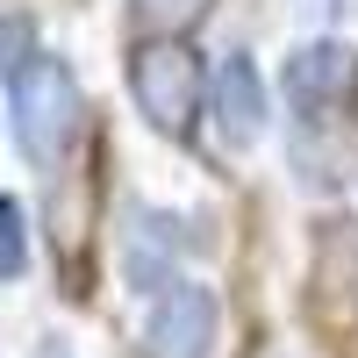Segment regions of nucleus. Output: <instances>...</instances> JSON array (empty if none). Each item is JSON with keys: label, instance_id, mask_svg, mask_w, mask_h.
Wrapping results in <instances>:
<instances>
[{"label": "nucleus", "instance_id": "f257e3e1", "mask_svg": "<svg viewBox=\"0 0 358 358\" xmlns=\"http://www.w3.org/2000/svg\"><path fill=\"white\" fill-rule=\"evenodd\" d=\"M8 115H15V143L29 165H43V172L65 165L79 129H86V94H79L72 65L36 50L22 72H8Z\"/></svg>", "mask_w": 358, "mask_h": 358}, {"label": "nucleus", "instance_id": "f03ea898", "mask_svg": "<svg viewBox=\"0 0 358 358\" xmlns=\"http://www.w3.org/2000/svg\"><path fill=\"white\" fill-rule=\"evenodd\" d=\"M129 101L158 136H194L208 108V72L187 36H143L129 50Z\"/></svg>", "mask_w": 358, "mask_h": 358}, {"label": "nucleus", "instance_id": "7ed1b4c3", "mask_svg": "<svg viewBox=\"0 0 358 358\" xmlns=\"http://www.w3.org/2000/svg\"><path fill=\"white\" fill-rule=\"evenodd\" d=\"M280 94H287L294 115H301V129H330L337 115L358 101V50L337 43V36L294 43L287 72H280Z\"/></svg>", "mask_w": 358, "mask_h": 358}, {"label": "nucleus", "instance_id": "20e7f679", "mask_svg": "<svg viewBox=\"0 0 358 358\" xmlns=\"http://www.w3.org/2000/svg\"><path fill=\"white\" fill-rule=\"evenodd\" d=\"M222 308L201 280H172L143 315V358H215Z\"/></svg>", "mask_w": 358, "mask_h": 358}, {"label": "nucleus", "instance_id": "39448f33", "mask_svg": "<svg viewBox=\"0 0 358 358\" xmlns=\"http://www.w3.org/2000/svg\"><path fill=\"white\" fill-rule=\"evenodd\" d=\"M208 115H215V136L229 151H251L265 136V72L251 65V50H229L215 79H208Z\"/></svg>", "mask_w": 358, "mask_h": 358}, {"label": "nucleus", "instance_id": "423d86ee", "mask_svg": "<svg viewBox=\"0 0 358 358\" xmlns=\"http://www.w3.org/2000/svg\"><path fill=\"white\" fill-rule=\"evenodd\" d=\"M179 229H187V222H179V215H158V208H136V222H129L122 273H129V287H136V294H151V301L179 280L172 265H179V244H187Z\"/></svg>", "mask_w": 358, "mask_h": 358}, {"label": "nucleus", "instance_id": "0eeeda50", "mask_svg": "<svg viewBox=\"0 0 358 358\" xmlns=\"http://www.w3.org/2000/svg\"><path fill=\"white\" fill-rule=\"evenodd\" d=\"M315 308L330 322H358V222H330L315 236Z\"/></svg>", "mask_w": 358, "mask_h": 358}, {"label": "nucleus", "instance_id": "6e6552de", "mask_svg": "<svg viewBox=\"0 0 358 358\" xmlns=\"http://www.w3.org/2000/svg\"><path fill=\"white\" fill-rule=\"evenodd\" d=\"M208 8H215V0H129V15L151 29V36H194L208 22Z\"/></svg>", "mask_w": 358, "mask_h": 358}, {"label": "nucleus", "instance_id": "1a4fd4ad", "mask_svg": "<svg viewBox=\"0 0 358 358\" xmlns=\"http://www.w3.org/2000/svg\"><path fill=\"white\" fill-rule=\"evenodd\" d=\"M29 273V208L15 194H0V280Z\"/></svg>", "mask_w": 358, "mask_h": 358}, {"label": "nucleus", "instance_id": "9d476101", "mask_svg": "<svg viewBox=\"0 0 358 358\" xmlns=\"http://www.w3.org/2000/svg\"><path fill=\"white\" fill-rule=\"evenodd\" d=\"M36 57V22L29 15H0V72H22Z\"/></svg>", "mask_w": 358, "mask_h": 358}]
</instances>
